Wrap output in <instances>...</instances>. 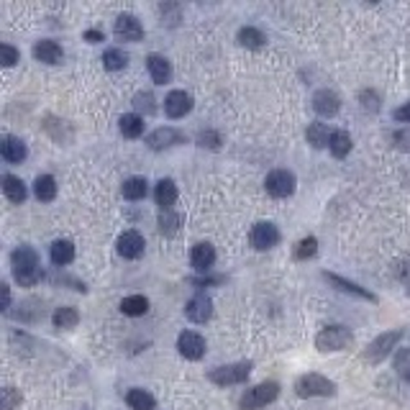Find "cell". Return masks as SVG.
I'll return each mask as SVG.
<instances>
[{"mask_svg":"<svg viewBox=\"0 0 410 410\" xmlns=\"http://www.w3.org/2000/svg\"><path fill=\"white\" fill-rule=\"evenodd\" d=\"M144 236L139 231H123L116 241V249H118V254L123 259H139L144 254Z\"/></svg>","mask_w":410,"mask_h":410,"instance_id":"obj_15","label":"cell"},{"mask_svg":"<svg viewBox=\"0 0 410 410\" xmlns=\"http://www.w3.org/2000/svg\"><path fill=\"white\" fill-rule=\"evenodd\" d=\"M134 108L139 111V113L151 116V113L156 111V106H154V95H151V92H136V95H134Z\"/></svg>","mask_w":410,"mask_h":410,"instance_id":"obj_38","label":"cell"},{"mask_svg":"<svg viewBox=\"0 0 410 410\" xmlns=\"http://www.w3.org/2000/svg\"><path fill=\"white\" fill-rule=\"evenodd\" d=\"M239 44L241 46H247V49H262L264 44H267V36L262 34L259 29H254V26H244V29H239Z\"/></svg>","mask_w":410,"mask_h":410,"instance_id":"obj_28","label":"cell"},{"mask_svg":"<svg viewBox=\"0 0 410 410\" xmlns=\"http://www.w3.org/2000/svg\"><path fill=\"white\" fill-rule=\"evenodd\" d=\"M3 297H6V303H3V311H8V308H11V287H8V285H3Z\"/></svg>","mask_w":410,"mask_h":410,"instance_id":"obj_44","label":"cell"},{"mask_svg":"<svg viewBox=\"0 0 410 410\" xmlns=\"http://www.w3.org/2000/svg\"><path fill=\"white\" fill-rule=\"evenodd\" d=\"M295 392L297 397H333L336 395V382L323 375H316V372H308V375L295 380Z\"/></svg>","mask_w":410,"mask_h":410,"instance_id":"obj_2","label":"cell"},{"mask_svg":"<svg viewBox=\"0 0 410 410\" xmlns=\"http://www.w3.org/2000/svg\"><path fill=\"white\" fill-rule=\"evenodd\" d=\"M323 280L331 285V287H336L339 292H347V295L359 297V300H367V303H377L375 292H369L367 287H361V285L352 282V280H344V277L333 275V272H323Z\"/></svg>","mask_w":410,"mask_h":410,"instance_id":"obj_11","label":"cell"},{"mask_svg":"<svg viewBox=\"0 0 410 410\" xmlns=\"http://www.w3.org/2000/svg\"><path fill=\"white\" fill-rule=\"evenodd\" d=\"M154 200L162 211H172V205L177 203V185L175 180H159L154 190Z\"/></svg>","mask_w":410,"mask_h":410,"instance_id":"obj_23","label":"cell"},{"mask_svg":"<svg viewBox=\"0 0 410 410\" xmlns=\"http://www.w3.org/2000/svg\"><path fill=\"white\" fill-rule=\"evenodd\" d=\"M118 128H120V134L126 136V139H139V136L144 134V118H142L139 113H126V116H120Z\"/></svg>","mask_w":410,"mask_h":410,"instance_id":"obj_27","label":"cell"},{"mask_svg":"<svg viewBox=\"0 0 410 410\" xmlns=\"http://www.w3.org/2000/svg\"><path fill=\"white\" fill-rule=\"evenodd\" d=\"M249 375H251V361H236V364L211 369V372H208V380H211L213 385L226 387V385H241V382H247Z\"/></svg>","mask_w":410,"mask_h":410,"instance_id":"obj_6","label":"cell"},{"mask_svg":"<svg viewBox=\"0 0 410 410\" xmlns=\"http://www.w3.org/2000/svg\"><path fill=\"white\" fill-rule=\"evenodd\" d=\"M21 400H23L21 390L3 387V392H0V410H15L21 405Z\"/></svg>","mask_w":410,"mask_h":410,"instance_id":"obj_37","label":"cell"},{"mask_svg":"<svg viewBox=\"0 0 410 410\" xmlns=\"http://www.w3.org/2000/svg\"><path fill=\"white\" fill-rule=\"evenodd\" d=\"M3 192H6V198L11 200V203L15 205H21L23 200H26V185H23L21 177H15V175H6L3 177Z\"/></svg>","mask_w":410,"mask_h":410,"instance_id":"obj_24","label":"cell"},{"mask_svg":"<svg viewBox=\"0 0 410 410\" xmlns=\"http://www.w3.org/2000/svg\"><path fill=\"white\" fill-rule=\"evenodd\" d=\"M11 267H13V280L21 285V287H34V285L44 277L36 249L26 247V244H21V247L11 254Z\"/></svg>","mask_w":410,"mask_h":410,"instance_id":"obj_1","label":"cell"},{"mask_svg":"<svg viewBox=\"0 0 410 410\" xmlns=\"http://www.w3.org/2000/svg\"><path fill=\"white\" fill-rule=\"evenodd\" d=\"M85 42H87V44H100V42H106V34H103V31H98V29H90V31H85Z\"/></svg>","mask_w":410,"mask_h":410,"instance_id":"obj_43","label":"cell"},{"mask_svg":"<svg viewBox=\"0 0 410 410\" xmlns=\"http://www.w3.org/2000/svg\"><path fill=\"white\" fill-rule=\"evenodd\" d=\"M113 34L116 39L120 42H142L144 39V26L142 21L131 13H123L116 18V26H113Z\"/></svg>","mask_w":410,"mask_h":410,"instance_id":"obj_12","label":"cell"},{"mask_svg":"<svg viewBox=\"0 0 410 410\" xmlns=\"http://www.w3.org/2000/svg\"><path fill=\"white\" fill-rule=\"evenodd\" d=\"M249 244L256 249V251H267V249H275L280 244V228L269 220H259L251 226L249 231Z\"/></svg>","mask_w":410,"mask_h":410,"instance_id":"obj_8","label":"cell"},{"mask_svg":"<svg viewBox=\"0 0 410 410\" xmlns=\"http://www.w3.org/2000/svg\"><path fill=\"white\" fill-rule=\"evenodd\" d=\"M403 328H395V331H385L380 333L372 344H369L367 349H364V354H361V359L369 361V364H380L382 359H387L390 352L397 347V341L403 339Z\"/></svg>","mask_w":410,"mask_h":410,"instance_id":"obj_5","label":"cell"},{"mask_svg":"<svg viewBox=\"0 0 410 410\" xmlns=\"http://www.w3.org/2000/svg\"><path fill=\"white\" fill-rule=\"evenodd\" d=\"M354 344V333L347 325H325L323 331L316 336V347L318 352H344Z\"/></svg>","mask_w":410,"mask_h":410,"instance_id":"obj_4","label":"cell"},{"mask_svg":"<svg viewBox=\"0 0 410 410\" xmlns=\"http://www.w3.org/2000/svg\"><path fill=\"white\" fill-rule=\"evenodd\" d=\"M34 195L42 203H51V200L57 198V180L51 175H39L34 182Z\"/></svg>","mask_w":410,"mask_h":410,"instance_id":"obj_26","label":"cell"},{"mask_svg":"<svg viewBox=\"0 0 410 410\" xmlns=\"http://www.w3.org/2000/svg\"><path fill=\"white\" fill-rule=\"evenodd\" d=\"M49 256L57 267H67V264L75 262V244H72L70 239H57L51 244Z\"/></svg>","mask_w":410,"mask_h":410,"instance_id":"obj_22","label":"cell"},{"mask_svg":"<svg viewBox=\"0 0 410 410\" xmlns=\"http://www.w3.org/2000/svg\"><path fill=\"white\" fill-rule=\"evenodd\" d=\"M392 367H395L397 377L410 385V347L408 349H400V352L395 354V361H392Z\"/></svg>","mask_w":410,"mask_h":410,"instance_id":"obj_36","label":"cell"},{"mask_svg":"<svg viewBox=\"0 0 410 410\" xmlns=\"http://www.w3.org/2000/svg\"><path fill=\"white\" fill-rule=\"evenodd\" d=\"M177 352L190 361L203 359L205 356V339L198 331H182L180 336H177Z\"/></svg>","mask_w":410,"mask_h":410,"instance_id":"obj_10","label":"cell"},{"mask_svg":"<svg viewBox=\"0 0 410 410\" xmlns=\"http://www.w3.org/2000/svg\"><path fill=\"white\" fill-rule=\"evenodd\" d=\"M408 297H410V287H408Z\"/></svg>","mask_w":410,"mask_h":410,"instance_id":"obj_45","label":"cell"},{"mask_svg":"<svg viewBox=\"0 0 410 410\" xmlns=\"http://www.w3.org/2000/svg\"><path fill=\"white\" fill-rule=\"evenodd\" d=\"M359 100H361V108H367V111H380V98H377L375 90H361Z\"/></svg>","mask_w":410,"mask_h":410,"instance_id":"obj_40","label":"cell"},{"mask_svg":"<svg viewBox=\"0 0 410 410\" xmlns=\"http://www.w3.org/2000/svg\"><path fill=\"white\" fill-rule=\"evenodd\" d=\"M51 323H54V328H75V325L80 323L77 308H72V305L57 308V311H54V316H51Z\"/></svg>","mask_w":410,"mask_h":410,"instance_id":"obj_29","label":"cell"},{"mask_svg":"<svg viewBox=\"0 0 410 410\" xmlns=\"http://www.w3.org/2000/svg\"><path fill=\"white\" fill-rule=\"evenodd\" d=\"M147 67H149V75L154 80L156 85H167L172 80V64L167 57L162 54H149L147 57Z\"/></svg>","mask_w":410,"mask_h":410,"instance_id":"obj_19","label":"cell"},{"mask_svg":"<svg viewBox=\"0 0 410 410\" xmlns=\"http://www.w3.org/2000/svg\"><path fill=\"white\" fill-rule=\"evenodd\" d=\"M120 311L136 318V316H147L149 313V300L144 295H128L120 300Z\"/></svg>","mask_w":410,"mask_h":410,"instance_id":"obj_31","label":"cell"},{"mask_svg":"<svg viewBox=\"0 0 410 410\" xmlns=\"http://www.w3.org/2000/svg\"><path fill=\"white\" fill-rule=\"evenodd\" d=\"M190 264L195 272H211L213 264H216V249L208 241H200L195 244L190 251Z\"/></svg>","mask_w":410,"mask_h":410,"instance_id":"obj_17","label":"cell"},{"mask_svg":"<svg viewBox=\"0 0 410 410\" xmlns=\"http://www.w3.org/2000/svg\"><path fill=\"white\" fill-rule=\"evenodd\" d=\"M126 64H128V54L123 49H108L106 54H103V67L111 72L126 70Z\"/></svg>","mask_w":410,"mask_h":410,"instance_id":"obj_33","label":"cell"},{"mask_svg":"<svg viewBox=\"0 0 410 410\" xmlns=\"http://www.w3.org/2000/svg\"><path fill=\"white\" fill-rule=\"evenodd\" d=\"M0 154L6 159L8 164H21L26 156H29V149L26 144L18 139V136H6L3 142H0Z\"/></svg>","mask_w":410,"mask_h":410,"instance_id":"obj_18","label":"cell"},{"mask_svg":"<svg viewBox=\"0 0 410 410\" xmlns=\"http://www.w3.org/2000/svg\"><path fill=\"white\" fill-rule=\"evenodd\" d=\"M352 147H354V142H352V136L347 134V131H333V136H331V154L336 156V159H344V156L352 151Z\"/></svg>","mask_w":410,"mask_h":410,"instance_id":"obj_32","label":"cell"},{"mask_svg":"<svg viewBox=\"0 0 410 410\" xmlns=\"http://www.w3.org/2000/svg\"><path fill=\"white\" fill-rule=\"evenodd\" d=\"M120 192H123L126 200H144L149 192L147 180L144 177H128L126 182H123V187H120Z\"/></svg>","mask_w":410,"mask_h":410,"instance_id":"obj_30","label":"cell"},{"mask_svg":"<svg viewBox=\"0 0 410 410\" xmlns=\"http://www.w3.org/2000/svg\"><path fill=\"white\" fill-rule=\"evenodd\" d=\"M126 403L131 410H154L156 408V400L151 392H147V390L142 387H131L126 392Z\"/></svg>","mask_w":410,"mask_h":410,"instance_id":"obj_25","label":"cell"},{"mask_svg":"<svg viewBox=\"0 0 410 410\" xmlns=\"http://www.w3.org/2000/svg\"><path fill=\"white\" fill-rule=\"evenodd\" d=\"M34 57L44 64H59L64 59V51L57 42L51 39H42V42L34 44Z\"/></svg>","mask_w":410,"mask_h":410,"instance_id":"obj_20","label":"cell"},{"mask_svg":"<svg viewBox=\"0 0 410 410\" xmlns=\"http://www.w3.org/2000/svg\"><path fill=\"white\" fill-rule=\"evenodd\" d=\"M198 144L208 149H220V136L216 134V131H203V134L198 136Z\"/></svg>","mask_w":410,"mask_h":410,"instance_id":"obj_41","label":"cell"},{"mask_svg":"<svg viewBox=\"0 0 410 410\" xmlns=\"http://www.w3.org/2000/svg\"><path fill=\"white\" fill-rule=\"evenodd\" d=\"M280 395V385L277 382H259L254 387H249L239 400L241 410H262L269 403H275Z\"/></svg>","mask_w":410,"mask_h":410,"instance_id":"obj_3","label":"cell"},{"mask_svg":"<svg viewBox=\"0 0 410 410\" xmlns=\"http://www.w3.org/2000/svg\"><path fill=\"white\" fill-rule=\"evenodd\" d=\"M192 111V95L185 90H172L167 98H164V113L170 116L172 120L185 118V116Z\"/></svg>","mask_w":410,"mask_h":410,"instance_id":"obj_14","label":"cell"},{"mask_svg":"<svg viewBox=\"0 0 410 410\" xmlns=\"http://www.w3.org/2000/svg\"><path fill=\"white\" fill-rule=\"evenodd\" d=\"M185 142H187V136L175 126H162L147 136V147L151 151H164V149L177 147V144H185Z\"/></svg>","mask_w":410,"mask_h":410,"instance_id":"obj_9","label":"cell"},{"mask_svg":"<svg viewBox=\"0 0 410 410\" xmlns=\"http://www.w3.org/2000/svg\"><path fill=\"white\" fill-rule=\"evenodd\" d=\"M318 254V239L316 236H305L295 244V259L305 262V259H311V256Z\"/></svg>","mask_w":410,"mask_h":410,"instance_id":"obj_35","label":"cell"},{"mask_svg":"<svg viewBox=\"0 0 410 410\" xmlns=\"http://www.w3.org/2000/svg\"><path fill=\"white\" fill-rule=\"evenodd\" d=\"M392 118H395L397 123H410V103H405V106L395 108V113H392Z\"/></svg>","mask_w":410,"mask_h":410,"instance_id":"obj_42","label":"cell"},{"mask_svg":"<svg viewBox=\"0 0 410 410\" xmlns=\"http://www.w3.org/2000/svg\"><path fill=\"white\" fill-rule=\"evenodd\" d=\"M185 316L187 321L192 323H208L213 316V300L205 292H198V295H192L185 305Z\"/></svg>","mask_w":410,"mask_h":410,"instance_id":"obj_13","label":"cell"},{"mask_svg":"<svg viewBox=\"0 0 410 410\" xmlns=\"http://www.w3.org/2000/svg\"><path fill=\"white\" fill-rule=\"evenodd\" d=\"M313 111L323 118H333L341 111V98L333 90H318L313 95Z\"/></svg>","mask_w":410,"mask_h":410,"instance_id":"obj_16","label":"cell"},{"mask_svg":"<svg viewBox=\"0 0 410 410\" xmlns=\"http://www.w3.org/2000/svg\"><path fill=\"white\" fill-rule=\"evenodd\" d=\"M295 175H292L290 170H272L267 175V180H264V187H267V192L272 195V198H290L292 192H295Z\"/></svg>","mask_w":410,"mask_h":410,"instance_id":"obj_7","label":"cell"},{"mask_svg":"<svg viewBox=\"0 0 410 410\" xmlns=\"http://www.w3.org/2000/svg\"><path fill=\"white\" fill-rule=\"evenodd\" d=\"M180 223H182V218H180L175 211H162L159 213V234L175 236L177 231H180Z\"/></svg>","mask_w":410,"mask_h":410,"instance_id":"obj_34","label":"cell"},{"mask_svg":"<svg viewBox=\"0 0 410 410\" xmlns=\"http://www.w3.org/2000/svg\"><path fill=\"white\" fill-rule=\"evenodd\" d=\"M331 136H333V131L325 126V123H321V120H313V123H308V128H305V139H308V144H311L313 149L331 147Z\"/></svg>","mask_w":410,"mask_h":410,"instance_id":"obj_21","label":"cell"},{"mask_svg":"<svg viewBox=\"0 0 410 410\" xmlns=\"http://www.w3.org/2000/svg\"><path fill=\"white\" fill-rule=\"evenodd\" d=\"M0 54H3V59H0V62H3V67H13V64L18 62V57H21V54H18V49H15V46H11V44H0Z\"/></svg>","mask_w":410,"mask_h":410,"instance_id":"obj_39","label":"cell"}]
</instances>
